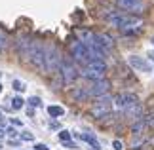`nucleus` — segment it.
I'll list each match as a JSON object with an SVG mask.
<instances>
[{"label":"nucleus","instance_id":"obj_1","mask_svg":"<svg viewBox=\"0 0 154 150\" xmlns=\"http://www.w3.org/2000/svg\"><path fill=\"white\" fill-rule=\"evenodd\" d=\"M106 19L112 27L120 29V31H131V29H139L143 25V17L131 15V14H118V15H106Z\"/></svg>","mask_w":154,"mask_h":150},{"label":"nucleus","instance_id":"obj_2","mask_svg":"<svg viewBox=\"0 0 154 150\" xmlns=\"http://www.w3.org/2000/svg\"><path fill=\"white\" fill-rule=\"evenodd\" d=\"M44 61H46V72H59V67H61V51L55 44H50L44 47Z\"/></svg>","mask_w":154,"mask_h":150},{"label":"nucleus","instance_id":"obj_3","mask_svg":"<svg viewBox=\"0 0 154 150\" xmlns=\"http://www.w3.org/2000/svg\"><path fill=\"white\" fill-rule=\"evenodd\" d=\"M27 61H31L34 69H38V72L46 74V61H44V46L40 42H31L27 53Z\"/></svg>","mask_w":154,"mask_h":150},{"label":"nucleus","instance_id":"obj_4","mask_svg":"<svg viewBox=\"0 0 154 150\" xmlns=\"http://www.w3.org/2000/svg\"><path fill=\"white\" fill-rule=\"evenodd\" d=\"M69 50H70V55H72L78 63L88 65L90 61H93L90 47H88L84 42H80V40H72V42H70V46H69Z\"/></svg>","mask_w":154,"mask_h":150},{"label":"nucleus","instance_id":"obj_5","mask_svg":"<svg viewBox=\"0 0 154 150\" xmlns=\"http://www.w3.org/2000/svg\"><path fill=\"white\" fill-rule=\"evenodd\" d=\"M59 76H61V80H63V86H72V84L78 80L80 72L69 59H63L61 67H59Z\"/></svg>","mask_w":154,"mask_h":150},{"label":"nucleus","instance_id":"obj_6","mask_svg":"<svg viewBox=\"0 0 154 150\" xmlns=\"http://www.w3.org/2000/svg\"><path fill=\"white\" fill-rule=\"evenodd\" d=\"M114 4L118 8H122L124 11H128V14L139 15V17H141V14H145V10H146L145 0H114Z\"/></svg>","mask_w":154,"mask_h":150},{"label":"nucleus","instance_id":"obj_7","mask_svg":"<svg viewBox=\"0 0 154 150\" xmlns=\"http://www.w3.org/2000/svg\"><path fill=\"white\" fill-rule=\"evenodd\" d=\"M135 105H139V97H137L135 93L122 91V93L114 95V106H116L118 110L126 112L128 109H131V106H135Z\"/></svg>","mask_w":154,"mask_h":150},{"label":"nucleus","instance_id":"obj_8","mask_svg":"<svg viewBox=\"0 0 154 150\" xmlns=\"http://www.w3.org/2000/svg\"><path fill=\"white\" fill-rule=\"evenodd\" d=\"M109 89H110V82L106 80V78H103V80H99V82H93L90 87H86V91L90 97H101V95L105 93H109Z\"/></svg>","mask_w":154,"mask_h":150},{"label":"nucleus","instance_id":"obj_9","mask_svg":"<svg viewBox=\"0 0 154 150\" xmlns=\"http://www.w3.org/2000/svg\"><path fill=\"white\" fill-rule=\"evenodd\" d=\"M128 63L137 70V72H152V63L145 57H139V55H129L128 57Z\"/></svg>","mask_w":154,"mask_h":150},{"label":"nucleus","instance_id":"obj_10","mask_svg":"<svg viewBox=\"0 0 154 150\" xmlns=\"http://www.w3.org/2000/svg\"><path fill=\"white\" fill-rule=\"evenodd\" d=\"M93 42H95L97 46H101L103 50H106V51H110L112 47H114V38L109 36V34H105V32H95Z\"/></svg>","mask_w":154,"mask_h":150},{"label":"nucleus","instance_id":"obj_11","mask_svg":"<svg viewBox=\"0 0 154 150\" xmlns=\"http://www.w3.org/2000/svg\"><path fill=\"white\" fill-rule=\"evenodd\" d=\"M90 114L93 118H97V120H103L105 116H109L110 114V105H93L91 109H90Z\"/></svg>","mask_w":154,"mask_h":150},{"label":"nucleus","instance_id":"obj_12","mask_svg":"<svg viewBox=\"0 0 154 150\" xmlns=\"http://www.w3.org/2000/svg\"><path fill=\"white\" fill-rule=\"evenodd\" d=\"M145 129H146V118L145 116H141L135 122H131V135L133 137H141Z\"/></svg>","mask_w":154,"mask_h":150},{"label":"nucleus","instance_id":"obj_13","mask_svg":"<svg viewBox=\"0 0 154 150\" xmlns=\"http://www.w3.org/2000/svg\"><path fill=\"white\" fill-rule=\"evenodd\" d=\"M80 74H82V78H86V80H90V82H99V80L105 78L103 72H97V70H91V69H84Z\"/></svg>","mask_w":154,"mask_h":150},{"label":"nucleus","instance_id":"obj_14","mask_svg":"<svg viewBox=\"0 0 154 150\" xmlns=\"http://www.w3.org/2000/svg\"><path fill=\"white\" fill-rule=\"evenodd\" d=\"M78 139H80V141H84V142H88V145H90L93 150H101V145H99V141H97L91 133H80V135H78Z\"/></svg>","mask_w":154,"mask_h":150},{"label":"nucleus","instance_id":"obj_15","mask_svg":"<svg viewBox=\"0 0 154 150\" xmlns=\"http://www.w3.org/2000/svg\"><path fill=\"white\" fill-rule=\"evenodd\" d=\"M70 97H72L76 103H82V101H88V99H90V95H88L86 89H82V87H74V89H70Z\"/></svg>","mask_w":154,"mask_h":150},{"label":"nucleus","instance_id":"obj_16","mask_svg":"<svg viewBox=\"0 0 154 150\" xmlns=\"http://www.w3.org/2000/svg\"><path fill=\"white\" fill-rule=\"evenodd\" d=\"M86 69H91V70H97V72H106V63L101 61V59H93V61H90L86 65Z\"/></svg>","mask_w":154,"mask_h":150},{"label":"nucleus","instance_id":"obj_17","mask_svg":"<svg viewBox=\"0 0 154 150\" xmlns=\"http://www.w3.org/2000/svg\"><path fill=\"white\" fill-rule=\"evenodd\" d=\"M78 40L80 42H84L86 46H90L93 44V36H95V32H91V31H86V29H82V31H78Z\"/></svg>","mask_w":154,"mask_h":150},{"label":"nucleus","instance_id":"obj_18","mask_svg":"<svg viewBox=\"0 0 154 150\" xmlns=\"http://www.w3.org/2000/svg\"><path fill=\"white\" fill-rule=\"evenodd\" d=\"M48 114L51 118H61L63 114H65V109L63 106H59V105H50L48 106Z\"/></svg>","mask_w":154,"mask_h":150},{"label":"nucleus","instance_id":"obj_19","mask_svg":"<svg viewBox=\"0 0 154 150\" xmlns=\"http://www.w3.org/2000/svg\"><path fill=\"white\" fill-rule=\"evenodd\" d=\"M25 103H27V101L23 99V97H14V99H11V109H14V110H19V109L25 106Z\"/></svg>","mask_w":154,"mask_h":150},{"label":"nucleus","instance_id":"obj_20","mask_svg":"<svg viewBox=\"0 0 154 150\" xmlns=\"http://www.w3.org/2000/svg\"><path fill=\"white\" fill-rule=\"evenodd\" d=\"M11 86H14V89L15 91H25V82H21V80H14V84H11Z\"/></svg>","mask_w":154,"mask_h":150},{"label":"nucleus","instance_id":"obj_21","mask_svg":"<svg viewBox=\"0 0 154 150\" xmlns=\"http://www.w3.org/2000/svg\"><path fill=\"white\" fill-rule=\"evenodd\" d=\"M27 103L31 105V106H36V109H38V106L42 105V101H40V97H36V95H34V97H31V99L27 101Z\"/></svg>","mask_w":154,"mask_h":150},{"label":"nucleus","instance_id":"obj_22","mask_svg":"<svg viewBox=\"0 0 154 150\" xmlns=\"http://www.w3.org/2000/svg\"><path fill=\"white\" fill-rule=\"evenodd\" d=\"M19 139L21 141H34L32 133H29V131H23V133H19Z\"/></svg>","mask_w":154,"mask_h":150},{"label":"nucleus","instance_id":"obj_23","mask_svg":"<svg viewBox=\"0 0 154 150\" xmlns=\"http://www.w3.org/2000/svg\"><path fill=\"white\" fill-rule=\"evenodd\" d=\"M59 139H61V142H67V141H70V133L67 129H63L61 133H59Z\"/></svg>","mask_w":154,"mask_h":150},{"label":"nucleus","instance_id":"obj_24","mask_svg":"<svg viewBox=\"0 0 154 150\" xmlns=\"http://www.w3.org/2000/svg\"><path fill=\"white\" fill-rule=\"evenodd\" d=\"M112 148H114V150H122L124 148V145H122V141H112Z\"/></svg>","mask_w":154,"mask_h":150},{"label":"nucleus","instance_id":"obj_25","mask_svg":"<svg viewBox=\"0 0 154 150\" xmlns=\"http://www.w3.org/2000/svg\"><path fill=\"white\" fill-rule=\"evenodd\" d=\"M4 133H6V135H10V137H15V135H19V133H17V131H15L14 127H8V129L4 131Z\"/></svg>","mask_w":154,"mask_h":150},{"label":"nucleus","instance_id":"obj_26","mask_svg":"<svg viewBox=\"0 0 154 150\" xmlns=\"http://www.w3.org/2000/svg\"><path fill=\"white\" fill-rule=\"evenodd\" d=\"M34 150H50V148L46 146L44 142H36V145H34Z\"/></svg>","mask_w":154,"mask_h":150},{"label":"nucleus","instance_id":"obj_27","mask_svg":"<svg viewBox=\"0 0 154 150\" xmlns=\"http://www.w3.org/2000/svg\"><path fill=\"white\" fill-rule=\"evenodd\" d=\"M10 122H11V125H15V127H21V125H23V122H21V120H17V118H11Z\"/></svg>","mask_w":154,"mask_h":150},{"label":"nucleus","instance_id":"obj_28","mask_svg":"<svg viewBox=\"0 0 154 150\" xmlns=\"http://www.w3.org/2000/svg\"><path fill=\"white\" fill-rule=\"evenodd\" d=\"M146 125H150V127H154V114L150 118H146Z\"/></svg>","mask_w":154,"mask_h":150},{"label":"nucleus","instance_id":"obj_29","mask_svg":"<svg viewBox=\"0 0 154 150\" xmlns=\"http://www.w3.org/2000/svg\"><path fill=\"white\" fill-rule=\"evenodd\" d=\"M63 145L67 146V148H76V145H74V142H70V141H67V142H63Z\"/></svg>","mask_w":154,"mask_h":150},{"label":"nucleus","instance_id":"obj_30","mask_svg":"<svg viewBox=\"0 0 154 150\" xmlns=\"http://www.w3.org/2000/svg\"><path fill=\"white\" fill-rule=\"evenodd\" d=\"M50 129H59V124L57 122H51L50 124Z\"/></svg>","mask_w":154,"mask_h":150},{"label":"nucleus","instance_id":"obj_31","mask_svg":"<svg viewBox=\"0 0 154 150\" xmlns=\"http://www.w3.org/2000/svg\"><path fill=\"white\" fill-rule=\"evenodd\" d=\"M4 124V116H2V112H0V125Z\"/></svg>","mask_w":154,"mask_h":150},{"label":"nucleus","instance_id":"obj_32","mask_svg":"<svg viewBox=\"0 0 154 150\" xmlns=\"http://www.w3.org/2000/svg\"><path fill=\"white\" fill-rule=\"evenodd\" d=\"M149 57L152 59V63H154V51H150V53H149Z\"/></svg>","mask_w":154,"mask_h":150},{"label":"nucleus","instance_id":"obj_33","mask_svg":"<svg viewBox=\"0 0 154 150\" xmlns=\"http://www.w3.org/2000/svg\"><path fill=\"white\" fill-rule=\"evenodd\" d=\"M2 46H4V38H2V36H0V47H2Z\"/></svg>","mask_w":154,"mask_h":150},{"label":"nucleus","instance_id":"obj_34","mask_svg":"<svg viewBox=\"0 0 154 150\" xmlns=\"http://www.w3.org/2000/svg\"><path fill=\"white\" fill-rule=\"evenodd\" d=\"M6 133H4V129H0V137H4Z\"/></svg>","mask_w":154,"mask_h":150},{"label":"nucleus","instance_id":"obj_35","mask_svg":"<svg viewBox=\"0 0 154 150\" xmlns=\"http://www.w3.org/2000/svg\"><path fill=\"white\" fill-rule=\"evenodd\" d=\"M0 93H2V84H0Z\"/></svg>","mask_w":154,"mask_h":150},{"label":"nucleus","instance_id":"obj_36","mask_svg":"<svg viewBox=\"0 0 154 150\" xmlns=\"http://www.w3.org/2000/svg\"><path fill=\"white\" fill-rule=\"evenodd\" d=\"M150 42H152V44H154V36H152V40H150Z\"/></svg>","mask_w":154,"mask_h":150},{"label":"nucleus","instance_id":"obj_37","mask_svg":"<svg viewBox=\"0 0 154 150\" xmlns=\"http://www.w3.org/2000/svg\"><path fill=\"white\" fill-rule=\"evenodd\" d=\"M150 142H154V139H152V141H150Z\"/></svg>","mask_w":154,"mask_h":150},{"label":"nucleus","instance_id":"obj_38","mask_svg":"<svg viewBox=\"0 0 154 150\" xmlns=\"http://www.w3.org/2000/svg\"><path fill=\"white\" fill-rule=\"evenodd\" d=\"M0 148H2V146H0Z\"/></svg>","mask_w":154,"mask_h":150},{"label":"nucleus","instance_id":"obj_39","mask_svg":"<svg viewBox=\"0 0 154 150\" xmlns=\"http://www.w3.org/2000/svg\"><path fill=\"white\" fill-rule=\"evenodd\" d=\"M0 74H2V72H0Z\"/></svg>","mask_w":154,"mask_h":150}]
</instances>
